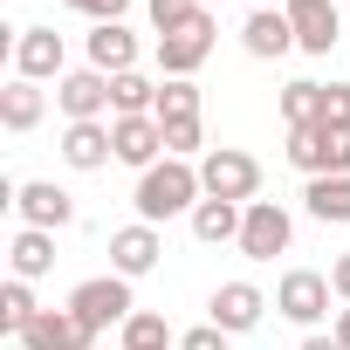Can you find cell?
Returning <instances> with one entry per match:
<instances>
[{"label": "cell", "mask_w": 350, "mask_h": 350, "mask_svg": "<svg viewBox=\"0 0 350 350\" xmlns=\"http://www.w3.org/2000/svg\"><path fill=\"white\" fill-rule=\"evenodd\" d=\"M206 8H200V0H151V28L158 35H179V28H193Z\"/></svg>", "instance_id": "cell-28"}, {"label": "cell", "mask_w": 350, "mask_h": 350, "mask_svg": "<svg viewBox=\"0 0 350 350\" xmlns=\"http://www.w3.org/2000/svg\"><path fill=\"white\" fill-rule=\"evenodd\" d=\"M323 124H350V83H323Z\"/></svg>", "instance_id": "cell-30"}, {"label": "cell", "mask_w": 350, "mask_h": 350, "mask_svg": "<svg viewBox=\"0 0 350 350\" xmlns=\"http://www.w3.org/2000/svg\"><path fill=\"white\" fill-rule=\"evenodd\" d=\"M179 350H227V329H213V323H206V329H186Z\"/></svg>", "instance_id": "cell-32"}, {"label": "cell", "mask_w": 350, "mask_h": 350, "mask_svg": "<svg viewBox=\"0 0 350 350\" xmlns=\"http://www.w3.org/2000/svg\"><path fill=\"white\" fill-rule=\"evenodd\" d=\"M14 206H21V220H28V227H42V234H49V227H69V220H76V200H69L62 186H49V179L21 186V193H14Z\"/></svg>", "instance_id": "cell-13"}, {"label": "cell", "mask_w": 350, "mask_h": 350, "mask_svg": "<svg viewBox=\"0 0 350 350\" xmlns=\"http://www.w3.org/2000/svg\"><path fill=\"white\" fill-rule=\"evenodd\" d=\"M288 28H295V49H309V55H329L336 49V8H329V0H288Z\"/></svg>", "instance_id": "cell-10"}, {"label": "cell", "mask_w": 350, "mask_h": 350, "mask_svg": "<svg viewBox=\"0 0 350 350\" xmlns=\"http://www.w3.org/2000/svg\"><path fill=\"white\" fill-rule=\"evenodd\" d=\"M8 254H14V282H35V275H49V268H55V241H49L42 227H21Z\"/></svg>", "instance_id": "cell-20"}, {"label": "cell", "mask_w": 350, "mask_h": 350, "mask_svg": "<svg viewBox=\"0 0 350 350\" xmlns=\"http://www.w3.org/2000/svg\"><path fill=\"white\" fill-rule=\"evenodd\" d=\"M282 117H288V131H316L323 124V83H288L282 90Z\"/></svg>", "instance_id": "cell-23"}, {"label": "cell", "mask_w": 350, "mask_h": 350, "mask_svg": "<svg viewBox=\"0 0 350 350\" xmlns=\"http://www.w3.org/2000/svg\"><path fill=\"white\" fill-rule=\"evenodd\" d=\"M193 151H200V117L165 124V158H193Z\"/></svg>", "instance_id": "cell-29"}, {"label": "cell", "mask_w": 350, "mask_h": 350, "mask_svg": "<svg viewBox=\"0 0 350 350\" xmlns=\"http://www.w3.org/2000/svg\"><path fill=\"white\" fill-rule=\"evenodd\" d=\"M0 124H8V131H35L42 124V90L28 76H14L8 90H0Z\"/></svg>", "instance_id": "cell-21"}, {"label": "cell", "mask_w": 350, "mask_h": 350, "mask_svg": "<svg viewBox=\"0 0 350 350\" xmlns=\"http://www.w3.org/2000/svg\"><path fill=\"white\" fill-rule=\"evenodd\" d=\"M329 288L350 302V254H336V268H329Z\"/></svg>", "instance_id": "cell-33"}, {"label": "cell", "mask_w": 350, "mask_h": 350, "mask_svg": "<svg viewBox=\"0 0 350 350\" xmlns=\"http://www.w3.org/2000/svg\"><path fill=\"white\" fill-rule=\"evenodd\" d=\"M302 350H343V343H336V336H309Z\"/></svg>", "instance_id": "cell-35"}, {"label": "cell", "mask_w": 350, "mask_h": 350, "mask_svg": "<svg viewBox=\"0 0 350 350\" xmlns=\"http://www.w3.org/2000/svg\"><path fill=\"white\" fill-rule=\"evenodd\" d=\"M14 69H21L28 83L62 76V35H55V28H21V42H14Z\"/></svg>", "instance_id": "cell-17"}, {"label": "cell", "mask_w": 350, "mask_h": 350, "mask_svg": "<svg viewBox=\"0 0 350 350\" xmlns=\"http://www.w3.org/2000/svg\"><path fill=\"white\" fill-rule=\"evenodd\" d=\"M69 8H76V14H90V21L103 28V21H124V8H131V0H69Z\"/></svg>", "instance_id": "cell-31"}, {"label": "cell", "mask_w": 350, "mask_h": 350, "mask_svg": "<svg viewBox=\"0 0 350 350\" xmlns=\"http://www.w3.org/2000/svg\"><path fill=\"white\" fill-rule=\"evenodd\" d=\"M241 42H247V55L275 62V55H288V49H295V28H288V14H282V8H254V14H247V28H241Z\"/></svg>", "instance_id": "cell-15"}, {"label": "cell", "mask_w": 350, "mask_h": 350, "mask_svg": "<svg viewBox=\"0 0 350 350\" xmlns=\"http://www.w3.org/2000/svg\"><path fill=\"white\" fill-rule=\"evenodd\" d=\"M62 158H69L76 172H103V165L117 158V144H110L103 124H69V131H62Z\"/></svg>", "instance_id": "cell-18"}, {"label": "cell", "mask_w": 350, "mask_h": 350, "mask_svg": "<svg viewBox=\"0 0 350 350\" xmlns=\"http://www.w3.org/2000/svg\"><path fill=\"white\" fill-rule=\"evenodd\" d=\"M151 103H158V90L131 69V76H110V110L117 117H151Z\"/></svg>", "instance_id": "cell-24"}, {"label": "cell", "mask_w": 350, "mask_h": 350, "mask_svg": "<svg viewBox=\"0 0 350 350\" xmlns=\"http://www.w3.org/2000/svg\"><path fill=\"white\" fill-rule=\"evenodd\" d=\"M241 220H247V206H234V200H200V206H193V234H200L206 247L241 241Z\"/></svg>", "instance_id": "cell-19"}, {"label": "cell", "mask_w": 350, "mask_h": 350, "mask_svg": "<svg viewBox=\"0 0 350 350\" xmlns=\"http://www.w3.org/2000/svg\"><path fill=\"white\" fill-rule=\"evenodd\" d=\"M275 309H282L288 323H323V316H329V275H316V268H288L282 288H275Z\"/></svg>", "instance_id": "cell-6"}, {"label": "cell", "mask_w": 350, "mask_h": 350, "mask_svg": "<svg viewBox=\"0 0 350 350\" xmlns=\"http://www.w3.org/2000/svg\"><path fill=\"white\" fill-rule=\"evenodd\" d=\"M309 213L316 220H336V227H350V172H343V179H309Z\"/></svg>", "instance_id": "cell-22"}, {"label": "cell", "mask_w": 350, "mask_h": 350, "mask_svg": "<svg viewBox=\"0 0 350 350\" xmlns=\"http://www.w3.org/2000/svg\"><path fill=\"white\" fill-rule=\"evenodd\" d=\"M124 350H172V336H165V316L137 309V316L124 323Z\"/></svg>", "instance_id": "cell-27"}, {"label": "cell", "mask_w": 350, "mask_h": 350, "mask_svg": "<svg viewBox=\"0 0 350 350\" xmlns=\"http://www.w3.org/2000/svg\"><path fill=\"white\" fill-rule=\"evenodd\" d=\"M90 69H103V76H131V69H137V35H131L124 21H103V28L90 35Z\"/></svg>", "instance_id": "cell-16"}, {"label": "cell", "mask_w": 350, "mask_h": 350, "mask_svg": "<svg viewBox=\"0 0 350 350\" xmlns=\"http://www.w3.org/2000/svg\"><path fill=\"white\" fill-rule=\"evenodd\" d=\"M288 213L275 206V200H247V220H241V254L247 261H275V254H288Z\"/></svg>", "instance_id": "cell-5"}, {"label": "cell", "mask_w": 350, "mask_h": 350, "mask_svg": "<svg viewBox=\"0 0 350 350\" xmlns=\"http://www.w3.org/2000/svg\"><path fill=\"white\" fill-rule=\"evenodd\" d=\"M261 309H268V295H261L254 282H227V288H213V329H227V336H247V329L261 323Z\"/></svg>", "instance_id": "cell-12"}, {"label": "cell", "mask_w": 350, "mask_h": 350, "mask_svg": "<svg viewBox=\"0 0 350 350\" xmlns=\"http://www.w3.org/2000/svg\"><path fill=\"white\" fill-rule=\"evenodd\" d=\"M35 316H42V309H35L28 282H8V288H0V329H8V336H28Z\"/></svg>", "instance_id": "cell-26"}, {"label": "cell", "mask_w": 350, "mask_h": 350, "mask_svg": "<svg viewBox=\"0 0 350 350\" xmlns=\"http://www.w3.org/2000/svg\"><path fill=\"white\" fill-rule=\"evenodd\" d=\"M200 186H206V200H234V206H247V200L261 193V165H254L247 151L220 144V151L200 165Z\"/></svg>", "instance_id": "cell-3"}, {"label": "cell", "mask_w": 350, "mask_h": 350, "mask_svg": "<svg viewBox=\"0 0 350 350\" xmlns=\"http://www.w3.org/2000/svg\"><path fill=\"white\" fill-rule=\"evenodd\" d=\"M110 144H117V158H124V165L151 172V165H158V151H165V124H158V117H117V124H110Z\"/></svg>", "instance_id": "cell-11"}, {"label": "cell", "mask_w": 350, "mask_h": 350, "mask_svg": "<svg viewBox=\"0 0 350 350\" xmlns=\"http://www.w3.org/2000/svg\"><path fill=\"white\" fill-rule=\"evenodd\" d=\"M329 336H336V343L350 350V309H336V329H329Z\"/></svg>", "instance_id": "cell-34"}, {"label": "cell", "mask_w": 350, "mask_h": 350, "mask_svg": "<svg viewBox=\"0 0 350 350\" xmlns=\"http://www.w3.org/2000/svg\"><path fill=\"white\" fill-rule=\"evenodd\" d=\"M288 165L309 172V179H343V172H350V124L288 131Z\"/></svg>", "instance_id": "cell-2"}, {"label": "cell", "mask_w": 350, "mask_h": 350, "mask_svg": "<svg viewBox=\"0 0 350 350\" xmlns=\"http://www.w3.org/2000/svg\"><path fill=\"white\" fill-rule=\"evenodd\" d=\"M69 309L90 323V329H110V323H131L137 309H131V282L124 275H96V282H83L76 295H69Z\"/></svg>", "instance_id": "cell-4"}, {"label": "cell", "mask_w": 350, "mask_h": 350, "mask_svg": "<svg viewBox=\"0 0 350 350\" xmlns=\"http://www.w3.org/2000/svg\"><path fill=\"white\" fill-rule=\"evenodd\" d=\"M158 254H165V247H158V227H144V220L110 234V261H117V275H124V282H131V275H151V268H158Z\"/></svg>", "instance_id": "cell-14"}, {"label": "cell", "mask_w": 350, "mask_h": 350, "mask_svg": "<svg viewBox=\"0 0 350 350\" xmlns=\"http://www.w3.org/2000/svg\"><path fill=\"white\" fill-rule=\"evenodd\" d=\"M28 350H90L96 343V329L76 316V309H42L35 323H28V336H21Z\"/></svg>", "instance_id": "cell-9"}, {"label": "cell", "mask_w": 350, "mask_h": 350, "mask_svg": "<svg viewBox=\"0 0 350 350\" xmlns=\"http://www.w3.org/2000/svg\"><path fill=\"white\" fill-rule=\"evenodd\" d=\"M261 8H275V0H261Z\"/></svg>", "instance_id": "cell-36"}, {"label": "cell", "mask_w": 350, "mask_h": 350, "mask_svg": "<svg viewBox=\"0 0 350 350\" xmlns=\"http://www.w3.org/2000/svg\"><path fill=\"white\" fill-rule=\"evenodd\" d=\"M151 117H158V124H179V117H200V90H193L186 76L158 83V103H151Z\"/></svg>", "instance_id": "cell-25"}, {"label": "cell", "mask_w": 350, "mask_h": 350, "mask_svg": "<svg viewBox=\"0 0 350 350\" xmlns=\"http://www.w3.org/2000/svg\"><path fill=\"white\" fill-rule=\"evenodd\" d=\"M55 103L69 110V124H96V117L110 110V76H103V69H76V76L55 83Z\"/></svg>", "instance_id": "cell-8"}, {"label": "cell", "mask_w": 350, "mask_h": 350, "mask_svg": "<svg viewBox=\"0 0 350 350\" xmlns=\"http://www.w3.org/2000/svg\"><path fill=\"white\" fill-rule=\"evenodd\" d=\"M206 55H213V14H200V21L179 28V35H158V69H165V76H193Z\"/></svg>", "instance_id": "cell-7"}, {"label": "cell", "mask_w": 350, "mask_h": 350, "mask_svg": "<svg viewBox=\"0 0 350 350\" xmlns=\"http://www.w3.org/2000/svg\"><path fill=\"white\" fill-rule=\"evenodd\" d=\"M193 193H206V186H200V172H193L186 158H165V165H151L144 179H137V220L158 227V220H172V213H186Z\"/></svg>", "instance_id": "cell-1"}]
</instances>
